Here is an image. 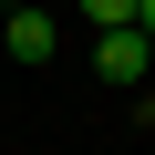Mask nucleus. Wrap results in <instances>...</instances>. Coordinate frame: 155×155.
<instances>
[{
  "label": "nucleus",
  "mask_w": 155,
  "mask_h": 155,
  "mask_svg": "<svg viewBox=\"0 0 155 155\" xmlns=\"http://www.w3.org/2000/svg\"><path fill=\"white\" fill-rule=\"evenodd\" d=\"M0 52H11L21 72H41V62L62 52V21H52V11H31V0H21V11H11V21H0Z\"/></svg>",
  "instance_id": "2"
},
{
  "label": "nucleus",
  "mask_w": 155,
  "mask_h": 155,
  "mask_svg": "<svg viewBox=\"0 0 155 155\" xmlns=\"http://www.w3.org/2000/svg\"><path fill=\"white\" fill-rule=\"evenodd\" d=\"M134 31H145V52H155V0H134Z\"/></svg>",
  "instance_id": "4"
},
{
  "label": "nucleus",
  "mask_w": 155,
  "mask_h": 155,
  "mask_svg": "<svg viewBox=\"0 0 155 155\" xmlns=\"http://www.w3.org/2000/svg\"><path fill=\"white\" fill-rule=\"evenodd\" d=\"M145 72H155L145 31H93V83H114V93H145Z\"/></svg>",
  "instance_id": "1"
},
{
  "label": "nucleus",
  "mask_w": 155,
  "mask_h": 155,
  "mask_svg": "<svg viewBox=\"0 0 155 155\" xmlns=\"http://www.w3.org/2000/svg\"><path fill=\"white\" fill-rule=\"evenodd\" d=\"M72 11H83L93 31H134V0H72Z\"/></svg>",
  "instance_id": "3"
}]
</instances>
